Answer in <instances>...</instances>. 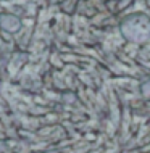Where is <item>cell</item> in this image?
<instances>
[{"label":"cell","instance_id":"1","mask_svg":"<svg viewBox=\"0 0 150 153\" xmlns=\"http://www.w3.org/2000/svg\"><path fill=\"white\" fill-rule=\"evenodd\" d=\"M2 24L7 31H16L19 27V21L13 16H3L2 18Z\"/></svg>","mask_w":150,"mask_h":153}]
</instances>
